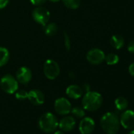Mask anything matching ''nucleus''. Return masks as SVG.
I'll return each mask as SVG.
<instances>
[{
    "label": "nucleus",
    "instance_id": "nucleus-1",
    "mask_svg": "<svg viewBox=\"0 0 134 134\" xmlns=\"http://www.w3.org/2000/svg\"><path fill=\"white\" fill-rule=\"evenodd\" d=\"M100 125L107 134H116L120 129V121L117 114L107 112L100 119Z\"/></svg>",
    "mask_w": 134,
    "mask_h": 134
},
{
    "label": "nucleus",
    "instance_id": "nucleus-2",
    "mask_svg": "<svg viewBox=\"0 0 134 134\" xmlns=\"http://www.w3.org/2000/svg\"><path fill=\"white\" fill-rule=\"evenodd\" d=\"M103 104V97L97 92L88 91L82 99V105L85 110L88 111H96Z\"/></svg>",
    "mask_w": 134,
    "mask_h": 134
},
{
    "label": "nucleus",
    "instance_id": "nucleus-3",
    "mask_svg": "<svg viewBox=\"0 0 134 134\" xmlns=\"http://www.w3.org/2000/svg\"><path fill=\"white\" fill-rule=\"evenodd\" d=\"M40 129L47 133L53 132L58 126V121L57 118L50 112L43 114L38 121Z\"/></svg>",
    "mask_w": 134,
    "mask_h": 134
},
{
    "label": "nucleus",
    "instance_id": "nucleus-4",
    "mask_svg": "<svg viewBox=\"0 0 134 134\" xmlns=\"http://www.w3.org/2000/svg\"><path fill=\"white\" fill-rule=\"evenodd\" d=\"M0 87L8 94H14L18 89V81L10 74L4 75L0 80Z\"/></svg>",
    "mask_w": 134,
    "mask_h": 134
},
{
    "label": "nucleus",
    "instance_id": "nucleus-5",
    "mask_svg": "<svg viewBox=\"0 0 134 134\" xmlns=\"http://www.w3.org/2000/svg\"><path fill=\"white\" fill-rule=\"evenodd\" d=\"M43 74L49 80L56 79L60 74V67L53 59H47L43 64Z\"/></svg>",
    "mask_w": 134,
    "mask_h": 134
},
{
    "label": "nucleus",
    "instance_id": "nucleus-6",
    "mask_svg": "<svg viewBox=\"0 0 134 134\" xmlns=\"http://www.w3.org/2000/svg\"><path fill=\"white\" fill-rule=\"evenodd\" d=\"M32 18L33 20L44 26L46 24L48 23L49 20H50V12L44 7H38L36 8H35L32 13Z\"/></svg>",
    "mask_w": 134,
    "mask_h": 134
},
{
    "label": "nucleus",
    "instance_id": "nucleus-7",
    "mask_svg": "<svg viewBox=\"0 0 134 134\" xmlns=\"http://www.w3.org/2000/svg\"><path fill=\"white\" fill-rule=\"evenodd\" d=\"M54 107L55 111L60 115H66L71 111V103L70 102L63 97L58 98L55 100Z\"/></svg>",
    "mask_w": 134,
    "mask_h": 134
},
{
    "label": "nucleus",
    "instance_id": "nucleus-8",
    "mask_svg": "<svg viewBox=\"0 0 134 134\" xmlns=\"http://www.w3.org/2000/svg\"><path fill=\"white\" fill-rule=\"evenodd\" d=\"M88 62L92 65H99L105 59L104 52L99 48H93L88 51L86 55Z\"/></svg>",
    "mask_w": 134,
    "mask_h": 134
},
{
    "label": "nucleus",
    "instance_id": "nucleus-9",
    "mask_svg": "<svg viewBox=\"0 0 134 134\" xmlns=\"http://www.w3.org/2000/svg\"><path fill=\"white\" fill-rule=\"evenodd\" d=\"M121 125L125 129H132L134 128V111L127 110L121 114L119 118Z\"/></svg>",
    "mask_w": 134,
    "mask_h": 134
},
{
    "label": "nucleus",
    "instance_id": "nucleus-10",
    "mask_svg": "<svg viewBox=\"0 0 134 134\" xmlns=\"http://www.w3.org/2000/svg\"><path fill=\"white\" fill-rule=\"evenodd\" d=\"M32 77V71L29 68L26 66H21L18 70L16 73V79L17 81L23 85L28 84Z\"/></svg>",
    "mask_w": 134,
    "mask_h": 134
},
{
    "label": "nucleus",
    "instance_id": "nucleus-11",
    "mask_svg": "<svg viewBox=\"0 0 134 134\" xmlns=\"http://www.w3.org/2000/svg\"><path fill=\"white\" fill-rule=\"evenodd\" d=\"M95 129V121L92 118H84L79 124V131L81 134H91Z\"/></svg>",
    "mask_w": 134,
    "mask_h": 134
},
{
    "label": "nucleus",
    "instance_id": "nucleus-12",
    "mask_svg": "<svg viewBox=\"0 0 134 134\" xmlns=\"http://www.w3.org/2000/svg\"><path fill=\"white\" fill-rule=\"evenodd\" d=\"M29 100L36 106L42 105L45 101V96L43 93L39 89H32L28 92Z\"/></svg>",
    "mask_w": 134,
    "mask_h": 134
},
{
    "label": "nucleus",
    "instance_id": "nucleus-13",
    "mask_svg": "<svg viewBox=\"0 0 134 134\" xmlns=\"http://www.w3.org/2000/svg\"><path fill=\"white\" fill-rule=\"evenodd\" d=\"M76 125L75 118L72 116H65L61 119L58 122L59 128L63 132H70L72 131Z\"/></svg>",
    "mask_w": 134,
    "mask_h": 134
},
{
    "label": "nucleus",
    "instance_id": "nucleus-14",
    "mask_svg": "<svg viewBox=\"0 0 134 134\" xmlns=\"http://www.w3.org/2000/svg\"><path fill=\"white\" fill-rule=\"evenodd\" d=\"M65 92H66V95L68 96V97H70V99H77L82 96L83 89L78 85H71L67 87Z\"/></svg>",
    "mask_w": 134,
    "mask_h": 134
},
{
    "label": "nucleus",
    "instance_id": "nucleus-15",
    "mask_svg": "<svg viewBox=\"0 0 134 134\" xmlns=\"http://www.w3.org/2000/svg\"><path fill=\"white\" fill-rule=\"evenodd\" d=\"M110 43V45L113 48H114L116 50H119L124 46L125 40H124V38L121 35L115 34V35L111 36Z\"/></svg>",
    "mask_w": 134,
    "mask_h": 134
},
{
    "label": "nucleus",
    "instance_id": "nucleus-16",
    "mask_svg": "<svg viewBox=\"0 0 134 134\" xmlns=\"http://www.w3.org/2000/svg\"><path fill=\"white\" fill-rule=\"evenodd\" d=\"M10 59L9 51L3 47H0V67L5 65Z\"/></svg>",
    "mask_w": 134,
    "mask_h": 134
},
{
    "label": "nucleus",
    "instance_id": "nucleus-17",
    "mask_svg": "<svg viewBox=\"0 0 134 134\" xmlns=\"http://www.w3.org/2000/svg\"><path fill=\"white\" fill-rule=\"evenodd\" d=\"M128 100L123 97V96H119L118 97L115 101H114V105H115V107L118 110H126L127 107H128Z\"/></svg>",
    "mask_w": 134,
    "mask_h": 134
},
{
    "label": "nucleus",
    "instance_id": "nucleus-18",
    "mask_svg": "<svg viewBox=\"0 0 134 134\" xmlns=\"http://www.w3.org/2000/svg\"><path fill=\"white\" fill-rule=\"evenodd\" d=\"M43 30H44V33L47 36H53L56 34L58 31V27L54 23H49V24H46L43 26Z\"/></svg>",
    "mask_w": 134,
    "mask_h": 134
},
{
    "label": "nucleus",
    "instance_id": "nucleus-19",
    "mask_svg": "<svg viewBox=\"0 0 134 134\" xmlns=\"http://www.w3.org/2000/svg\"><path fill=\"white\" fill-rule=\"evenodd\" d=\"M63 4L69 9L76 10L81 5V0H62Z\"/></svg>",
    "mask_w": 134,
    "mask_h": 134
},
{
    "label": "nucleus",
    "instance_id": "nucleus-20",
    "mask_svg": "<svg viewBox=\"0 0 134 134\" xmlns=\"http://www.w3.org/2000/svg\"><path fill=\"white\" fill-rule=\"evenodd\" d=\"M106 63L109 65H116L118 62H119V58L118 55L114 54V53H110L107 55L105 56V59Z\"/></svg>",
    "mask_w": 134,
    "mask_h": 134
},
{
    "label": "nucleus",
    "instance_id": "nucleus-21",
    "mask_svg": "<svg viewBox=\"0 0 134 134\" xmlns=\"http://www.w3.org/2000/svg\"><path fill=\"white\" fill-rule=\"evenodd\" d=\"M71 113L74 117H76L77 118H82L85 115V110L79 107H75L73 109H71Z\"/></svg>",
    "mask_w": 134,
    "mask_h": 134
},
{
    "label": "nucleus",
    "instance_id": "nucleus-22",
    "mask_svg": "<svg viewBox=\"0 0 134 134\" xmlns=\"http://www.w3.org/2000/svg\"><path fill=\"white\" fill-rule=\"evenodd\" d=\"M15 96L18 100H25V99H28V92H26L25 90H23V89L17 90Z\"/></svg>",
    "mask_w": 134,
    "mask_h": 134
},
{
    "label": "nucleus",
    "instance_id": "nucleus-23",
    "mask_svg": "<svg viewBox=\"0 0 134 134\" xmlns=\"http://www.w3.org/2000/svg\"><path fill=\"white\" fill-rule=\"evenodd\" d=\"M64 44H65V48H66L67 51H70V50L71 42H70V39L69 35L67 34L66 32L64 33Z\"/></svg>",
    "mask_w": 134,
    "mask_h": 134
},
{
    "label": "nucleus",
    "instance_id": "nucleus-24",
    "mask_svg": "<svg viewBox=\"0 0 134 134\" xmlns=\"http://www.w3.org/2000/svg\"><path fill=\"white\" fill-rule=\"evenodd\" d=\"M30 2L34 6L40 7L47 2V0H30Z\"/></svg>",
    "mask_w": 134,
    "mask_h": 134
},
{
    "label": "nucleus",
    "instance_id": "nucleus-25",
    "mask_svg": "<svg viewBox=\"0 0 134 134\" xmlns=\"http://www.w3.org/2000/svg\"><path fill=\"white\" fill-rule=\"evenodd\" d=\"M127 49L129 51V52L132 53V54H134V40H131L128 46H127Z\"/></svg>",
    "mask_w": 134,
    "mask_h": 134
},
{
    "label": "nucleus",
    "instance_id": "nucleus-26",
    "mask_svg": "<svg viewBox=\"0 0 134 134\" xmlns=\"http://www.w3.org/2000/svg\"><path fill=\"white\" fill-rule=\"evenodd\" d=\"M9 3V0H0V10L5 8Z\"/></svg>",
    "mask_w": 134,
    "mask_h": 134
},
{
    "label": "nucleus",
    "instance_id": "nucleus-27",
    "mask_svg": "<svg viewBox=\"0 0 134 134\" xmlns=\"http://www.w3.org/2000/svg\"><path fill=\"white\" fill-rule=\"evenodd\" d=\"M129 73L132 77H134V62L130 64L129 66Z\"/></svg>",
    "mask_w": 134,
    "mask_h": 134
},
{
    "label": "nucleus",
    "instance_id": "nucleus-28",
    "mask_svg": "<svg viewBox=\"0 0 134 134\" xmlns=\"http://www.w3.org/2000/svg\"><path fill=\"white\" fill-rule=\"evenodd\" d=\"M84 89L86 91V92H88V91H89V89H90V87H89V85H85L84 86Z\"/></svg>",
    "mask_w": 134,
    "mask_h": 134
},
{
    "label": "nucleus",
    "instance_id": "nucleus-29",
    "mask_svg": "<svg viewBox=\"0 0 134 134\" xmlns=\"http://www.w3.org/2000/svg\"><path fill=\"white\" fill-rule=\"evenodd\" d=\"M54 134H65V133L62 131H55Z\"/></svg>",
    "mask_w": 134,
    "mask_h": 134
},
{
    "label": "nucleus",
    "instance_id": "nucleus-30",
    "mask_svg": "<svg viewBox=\"0 0 134 134\" xmlns=\"http://www.w3.org/2000/svg\"><path fill=\"white\" fill-rule=\"evenodd\" d=\"M49 1H51V2H52V3H58V2L60 1V0H49Z\"/></svg>",
    "mask_w": 134,
    "mask_h": 134
},
{
    "label": "nucleus",
    "instance_id": "nucleus-31",
    "mask_svg": "<svg viewBox=\"0 0 134 134\" xmlns=\"http://www.w3.org/2000/svg\"><path fill=\"white\" fill-rule=\"evenodd\" d=\"M127 134H134V130H131V131H129Z\"/></svg>",
    "mask_w": 134,
    "mask_h": 134
},
{
    "label": "nucleus",
    "instance_id": "nucleus-32",
    "mask_svg": "<svg viewBox=\"0 0 134 134\" xmlns=\"http://www.w3.org/2000/svg\"></svg>",
    "mask_w": 134,
    "mask_h": 134
}]
</instances>
